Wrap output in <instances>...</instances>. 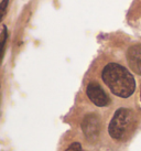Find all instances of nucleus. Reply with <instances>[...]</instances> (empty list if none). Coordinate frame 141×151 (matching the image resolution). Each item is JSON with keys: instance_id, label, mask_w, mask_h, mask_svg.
<instances>
[{"instance_id": "3", "label": "nucleus", "mask_w": 141, "mask_h": 151, "mask_svg": "<svg viewBox=\"0 0 141 151\" xmlns=\"http://www.w3.org/2000/svg\"><path fill=\"white\" fill-rule=\"evenodd\" d=\"M100 128H101V122L98 115L88 114L84 117L82 122V130L89 142L94 143L97 141L100 134Z\"/></svg>"}, {"instance_id": "9", "label": "nucleus", "mask_w": 141, "mask_h": 151, "mask_svg": "<svg viewBox=\"0 0 141 151\" xmlns=\"http://www.w3.org/2000/svg\"><path fill=\"white\" fill-rule=\"evenodd\" d=\"M140 101H141V92H140Z\"/></svg>"}, {"instance_id": "1", "label": "nucleus", "mask_w": 141, "mask_h": 151, "mask_svg": "<svg viewBox=\"0 0 141 151\" xmlns=\"http://www.w3.org/2000/svg\"><path fill=\"white\" fill-rule=\"evenodd\" d=\"M101 78L116 96L128 98L135 93L136 81L132 74L120 64H107L101 72Z\"/></svg>"}, {"instance_id": "4", "label": "nucleus", "mask_w": 141, "mask_h": 151, "mask_svg": "<svg viewBox=\"0 0 141 151\" xmlns=\"http://www.w3.org/2000/svg\"><path fill=\"white\" fill-rule=\"evenodd\" d=\"M86 94L91 103L98 107L107 106L110 103L108 95L105 93V91L98 83H95V82L89 83L86 88Z\"/></svg>"}, {"instance_id": "8", "label": "nucleus", "mask_w": 141, "mask_h": 151, "mask_svg": "<svg viewBox=\"0 0 141 151\" xmlns=\"http://www.w3.org/2000/svg\"><path fill=\"white\" fill-rule=\"evenodd\" d=\"M8 4H9V0H2V1H1V4H0V9H1V20L4 19V14H6Z\"/></svg>"}, {"instance_id": "2", "label": "nucleus", "mask_w": 141, "mask_h": 151, "mask_svg": "<svg viewBox=\"0 0 141 151\" xmlns=\"http://www.w3.org/2000/svg\"><path fill=\"white\" fill-rule=\"evenodd\" d=\"M137 126L138 118L135 111L126 107H121L112 115L108 126V134L114 140L127 141L137 129Z\"/></svg>"}, {"instance_id": "7", "label": "nucleus", "mask_w": 141, "mask_h": 151, "mask_svg": "<svg viewBox=\"0 0 141 151\" xmlns=\"http://www.w3.org/2000/svg\"><path fill=\"white\" fill-rule=\"evenodd\" d=\"M65 151H84V149L79 142H73L67 147V149Z\"/></svg>"}, {"instance_id": "5", "label": "nucleus", "mask_w": 141, "mask_h": 151, "mask_svg": "<svg viewBox=\"0 0 141 151\" xmlns=\"http://www.w3.org/2000/svg\"><path fill=\"white\" fill-rule=\"evenodd\" d=\"M127 61L130 68L136 74L141 75V44L130 46L127 52Z\"/></svg>"}, {"instance_id": "6", "label": "nucleus", "mask_w": 141, "mask_h": 151, "mask_svg": "<svg viewBox=\"0 0 141 151\" xmlns=\"http://www.w3.org/2000/svg\"><path fill=\"white\" fill-rule=\"evenodd\" d=\"M6 41H7V28L4 25V27H2V32H1V55H2V56H4Z\"/></svg>"}]
</instances>
